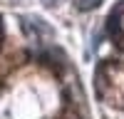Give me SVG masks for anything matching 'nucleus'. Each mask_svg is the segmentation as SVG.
<instances>
[{"instance_id":"obj_1","label":"nucleus","mask_w":124,"mask_h":119,"mask_svg":"<svg viewBox=\"0 0 124 119\" xmlns=\"http://www.w3.org/2000/svg\"><path fill=\"white\" fill-rule=\"evenodd\" d=\"M97 5H99V0H82V5H79V7L85 10V7H97Z\"/></svg>"},{"instance_id":"obj_2","label":"nucleus","mask_w":124,"mask_h":119,"mask_svg":"<svg viewBox=\"0 0 124 119\" xmlns=\"http://www.w3.org/2000/svg\"><path fill=\"white\" fill-rule=\"evenodd\" d=\"M42 3H45V5H50V7H52V5H57L55 0H42Z\"/></svg>"}]
</instances>
